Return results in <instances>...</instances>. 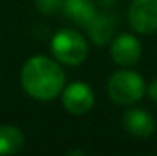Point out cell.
Returning a JSON list of instances; mask_svg holds the SVG:
<instances>
[{"mask_svg": "<svg viewBox=\"0 0 157 156\" xmlns=\"http://www.w3.org/2000/svg\"><path fill=\"white\" fill-rule=\"evenodd\" d=\"M35 5L39 12L50 15V14L60 12L63 7V0H35Z\"/></svg>", "mask_w": 157, "mask_h": 156, "instance_id": "11", "label": "cell"}, {"mask_svg": "<svg viewBox=\"0 0 157 156\" xmlns=\"http://www.w3.org/2000/svg\"><path fill=\"white\" fill-rule=\"evenodd\" d=\"M62 104L70 114H85L94 106V91L85 82H74L65 87L62 94Z\"/></svg>", "mask_w": 157, "mask_h": 156, "instance_id": "5", "label": "cell"}, {"mask_svg": "<svg viewBox=\"0 0 157 156\" xmlns=\"http://www.w3.org/2000/svg\"><path fill=\"white\" fill-rule=\"evenodd\" d=\"M62 10L70 20H74L84 29H87L94 17L99 14L90 0H63Z\"/></svg>", "mask_w": 157, "mask_h": 156, "instance_id": "8", "label": "cell"}, {"mask_svg": "<svg viewBox=\"0 0 157 156\" xmlns=\"http://www.w3.org/2000/svg\"><path fill=\"white\" fill-rule=\"evenodd\" d=\"M20 84L30 98L50 101L62 92L65 74L54 59L47 55H33L20 70Z\"/></svg>", "mask_w": 157, "mask_h": 156, "instance_id": "1", "label": "cell"}, {"mask_svg": "<svg viewBox=\"0 0 157 156\" xmlns=\"http://www.w3.org/2000/svg\"><path fill=\"white\" fill-rule=\"evenodd\" d=\"M124 128L132 136L149 138L155 131V119L149 111L134 107L124 114Z\"/></svg>", "mask_w": 157, "mask_h": 156, "instance_id": "7", "label": "cell"}, {"mask_svg": "<svg viewBox=\"0 0 157 156\" xmlns=\"http://www.w3.org/2000/svg\"><path fill=\"white\" fill-rule=\"evenodd\" d=\"M129 25L137 34L149 35L157 32V0H132Z\"/></svg>", "mask_w": 157, "mask_h": 156, "instance_id": "4", "label": "cell"}, {"mask_svg": "<svg viewBox=\"0 0 157 156\" xmlns=\"http://www.w3.org/2000/svg\"><path fill=\"white\" fill-rule=\"evenodd\" d=\"M147 94H149V98H151L152 101L157 102V81H154V82L147 87Z\"/></svg>", "mask_w": 157, "mask_h": 156, "instance_id": "12", "label": "cell"}, {"mask_svg": "<svg viewBox=\"0 0 157 156\" xmlns=\"http://www.w3.org/2000/svg\"><path fill=\"white\" fill-rule=\"evenodd\" d=\"M25 144V136L17 126H0V154H17Z\"/></svg>", "mask_w": 157, "mask_h": 156, "instance_id": "9", "label": "cell"}, {"mask_svg": "<svg viewBox=\"0 0 157 156\" xmlns=\"http://www.w3.org/2000/svg\"><path fill=\"white\" fill-rule=\"evenodd\" d=\"M142 55V46L140 42L130 34H121L114 39L110 46V57L117 66H130L137 64Z\"/></svg>", "mask_w": 157, "mask_h": 156, "instance_id": "6", "label": "cell"}, {"mask_svg": "<svg viewBox=\"0 0 157 156\" xmlns=\"http://www.w3.org/2000/svg\"><path fill=\"white\" fill-rule=\"evenodd\" d=\"M107 92L115 104L130 106V104L140 101L145 94V82L142 76L136 70H119L109 77Z\"/></svg>", "mask_w": 157, "mask_h": 156, "instance_id": "3", "label": "cell"}, {"mask_svg": "<svg viewBox=\"0 0 157 156\" xmlns=\"http://www.w3.org/2000/svg\"><path fill=\"white\" fill-rule=\"evenodd\" d=\"M50 50L55 61L65 66H80L89 55V44L77 30L62 29L52 37Z\"/></svg>", "mask_w": 157, "mask_h": 156, "instance_id": "2", "label": "cell"}, {"mask_svg": "<svg viewBox=\"0 0 157 156\" xmlns=\"http://www.w3.org/2000/svg\"><path fill=\"white\" fill-rule=\"evenodd\" d=\"M89 37L94 40L95 44L102 46L114 34V18L109 14H97L94 17V20L89 24V27L85 29Z\"/></svg>", "mask_w": 157, "mask_h": 156, "instance_id": "10", "label": "cell"}]
</instances>
